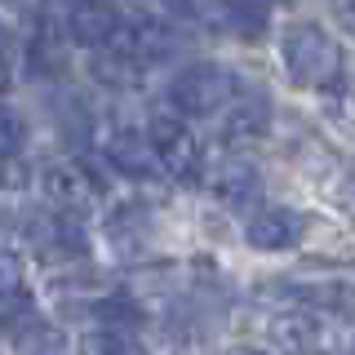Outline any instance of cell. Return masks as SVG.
<instances>
[{
    "label": "cell",
    "mask_w": 355,
    "mask_h": 355,
    "mask_svg": "<svg viewBox=\"0 0 355 355\" xmlns=\"http://www.w3.org/2000/svg\"><path fill=\"white\" fill-rule=\"evenodd\" d=\"M271 18V0H222V22H231V31L244 40H258Z\"/></svg>",
    "instance_id": "5bb4252c"
},
{
    "label": "cell",
    "mask_w": 355,
    "mask_h": 355,
    "mask_svg": "<svg viewBox=\"0 0 355 355\" xmlns=\"http://www.w3.org/2000/svg\"><path fill=\"white\" fill-rule=\"evenodd\" d=\"M151 236V227H147V214H142L138 205H129V209H116V214L107 218V240L116 244L125 258H138L142 253V244H147Z\"/></svg>",
    "instance_id": "4fadbf2b"
},
{
    "label": "cell",
    "mask_w": 355,
    "mask_h": 355,
    "mask_svg": "<svg viewBox=\"0 0 355 355\" xmlns=\"http://www.w3.org/2000/svg\"><path fill=\"white\" fill-rule=\"evenodd\" d=\"M89 76H94L98 85H107V89H133L142 80V62L133 58L129 49L111 44V49H94V53H89Z\"/></svg>",
    "instance_id": "7c38bea8"
},
{
    "label": "cell",
    "mask_w": 355,
    "mask_h": 355,
    "mask_svg": "<svg viewBox=\"0 0 355 355\" xmlns=\"http://www.w3.org/2000/svg\"><path fill=\"white\" fill-rule=\"evenodd\" d=\"M103 155H107L111 169L125 173V178H133V182H138V178H142V182H147V178H164L147 129H129V125H125V129H111L107 142H103Z\"/></svg>",
    "instance_id": "30bf717a"
},
{
    "label": "cell",
    "mask_w": 355,
    "mask_h": 355,
    "mask_svg": "<svg viewBox=\"0 0 355 355\" xmlns=\"http://www.w3.org/2000/svg\"><path fill=\"white\" fill-rule=\"evenodd\" d=\"M280 293L288 306H320V311H338V315L355 320V280L351 275H333V271L288 275V280H280Z\"/></svg>",
    "instance_id": "52a82bcc"
},
{
    "label": "cell",
    "mask_w": 355,
    "mask_h": 355,
    "mask_svg": "<svg viewBox=\"0 0 355 355\" xmlns=\"http://www.w3.org/2000/svg\"><path fill=\"white\" fill-rule=\"evenodd\" d=\"M76 351H80V355H138L133 342H129V333H116V329H89V333H80Z\"/></svg>",
    "instance_id": "9a60e30c"
},
{
    "label": "cell",
    "mask_w": 355,
    "mask_h": 355,
    "mask_svg": "<svg viewBox=\"0 0 355 355\" xmlns=\"http://www.w3.org/2000/svg\"><path fill=\"white\" fill-rule=\"evenodd\" d=\"M151 147H155V160H160V173L173 178V182H200L205 178V147L191 133V125L178 116H155L151 125Z\"/></svg>",
    "instance_id": "277c9868"
},
{
    "label": "cell",
    "mask_w": 355,
    "mask_h": 355,
    "mask_svg": "<svg viewBox=\"0 0 355 355\" xmlns=\"http://www.w3.org/2000/svg\"><path fill=\"white\" fill-rule=\"evenodd\" d=\"M280 62L288 80L297 89H311V94H342V85H347V53H342L338 36L320 22L284 27Z\"/></svg>",
    "instance_id": "6da1fadb"
},
{
    "label": "cell",
    "mask_w": 355,
    "mask_h": 355,
    "mask_svg": "<svg viewBox=\"0 0 355 355\" xmlns=\"http://www.w3.org/2000/svg\"><path fill=\"white\" fill-rule=\"evenodd\" d=\"M231 355H271V351H253V347H240V351H231Z\"/></svg>",
    "instance_id": "d6986e66"
},
{
    "label": "cell",
    "mask_w": 355,
    "mask_h": 355,
    "mask_svg": "<svg viewBox=\"0 0 355 355\" xmlns=\"http://www.w3.org/2000/svg\"><path fill=\"white\" fill-rule=\"evenodd\" d=\"M164 18L173 22H209V18H222V0H155Z\"/></svg>",
    "instance_id": "e0dca14e"
},
{
    "label": "cell",
    "mask_w": 355,
    "mask_h": 355,
    "mask_svg": "<svg viewBox=\"0 0 355 355\" xmlns=\"http://www.w3.org/2000/svg\"><path fill=\"white\" fill-rule=\"evenodd\" d=\"M36 187L44 196V205L53 209V214H89V209L98 205V196H103V187H98V173H89L85 160H53L44 164L36 173Z\"/></svg>",
    "instance_id": "5b68a950"
},
{
    "label": "cell",
    "mask_w": 355,
    "mask_h": 355,
    "mask_svg": "<svg viewBox=\"0 0 355 355\" xmlns=\"http://www.w3.org/2000/svg\"><path fill=\"white\" fill-rule=\"evenodd\" d=\"M271 355H347L351 347V320L320 306H284L266 311L258 320Z\"/></svg>",
    "instance_id": "7a4b0ae2"
},
{
    "label": "cell",
    "mask_w": 355,
    "mask_h": 355,
    "mask_svg": "<svg viewBox=\"0 0 355 355\" xmlns=\"http://www.w3.org/2000/svg\"><path fill=\"white\" fill-rule=\"evenodd\" d=\"M302 236H306V218L288 205H266L244 218V240L258 253H288L302 244Z\"/></svg>",
    "instance_id": "ba28073f"
},
{
    "label": "cell",
    "mask_w": 355,
    "mask_h": 355,
    "mask_svg": "<svg viewBox=\"0 0 355 355\" xmlns=\"http://www.w3.org/2000/svg\"><path fill=\"white\" fill-rule=\"evenodd\" d=\"M164 98H169L173 116H218L240 98V80L231 67L205 58V62H187L169 80Z\"/></svg>",
    "instance_id": "3957f363"
},
{
    "label": "cell",
    "mask_w": 355,
    "mask_h": 355,
    "mask_svg": "<svg viewBox=\"0 0 355 355\" xmlns=\"http://www.w3.org/2000/svg\"><path fill=\"white\" fill-rule=\"evenodd\" d=\"M338 18H342V27L355 36V0H338Z\"/></svg>",
    "instance_id": "ac0fdd59"
},
{
    "label": "cell",
    "mask_w": 355,
    "mask_h": 355,
    "mask_svg": "<svg viewBox=\"0 0 355 355\" xmlns=\"http://www.w3.org/2000/svg\"><path fill=\"white\" fill-rule=\"evenodd\" d=\"M22 151H27V120L18 116V107H5L0 111V155H5V164L22 160Z\"/></svg>",
    "instance_id": "2e32d148"
},
{
    "label": "cell",
    "mask_w": 355,
    "mask_h": 355,
    "mask_svg": "<svg viewBox=\"0 0 355 355\" xmlns=\"http://www.w3.org/2000/svg\"><path fill=\"white\" fill-rule=\"evenodd\" d=\"M266 129H271V103H266L262 94H240L236 103L227 107V116H222V133H227L231 142H253V138H262Z\"/></svg>",
    "instance_id": "8fae6325"
},
{
    "label": "cell",
    "mask_w": 355,
    "mask_h": 355,
    "mask_svg": "<svg viewBox=\"0 0 355 355\" xmlns=\"http://www.w3.org/2000/svg\"><path fill=\"white\" fill-rule=\"evenodd\" d=\"M209 191H214L222 205H231V209L258 205V196H262V169H258V160L244 155V151L222 155V160L214 164V173H209Z\"/></svg>",
    "instance_id": "9c48e42d"
},
{
    "label": "cell",
    "mask_w": 355,
    "mask_h": 355,
    "mask_svg": "<svg viewBox=\"0 0 355 355\" xmlns=\"http://www.w3.org/2000/svg\"><path fill=\"white\" fill-rule=\"evenodd\" d=\"M125 14H120L111 0H71L62 14V31L71 36L80 49H111V44H120L125 36Z\"/></svg>",
    "instance_id": "8992f818"
}]
</instances>
